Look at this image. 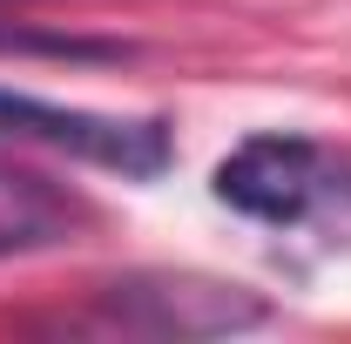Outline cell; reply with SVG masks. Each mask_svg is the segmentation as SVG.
Here are the masks:
<instances>
[{"instance_id":"4","label":"cell","mask_w":351,"mask_h":344,"mask_svg":"<svg viewBox=\"0 0 351 344\" xmlns=\"http://www.w3.org/2000/svg\"><path fill=\"white\" fill-rule=\"evenodd\" d=\"M82 223H88V203L75 189H61L54 175L0 156V263L61 250V243H75Z\"/></svg>"},{"instance_id":"3","label":"cell","mask_w":351,"mask_h":344,"mask_svg":"<svg viewBox=\"0 0 351 344\" xmlns=\"http://www.w3.org/2000/svg\"><path fill=\"white\" fill-rule=\"evenodd\" d=\"M0 135L14 142H47L61 156H82V162H101L115 175H149L169 169V122L156 115H95V108H61V101H34V95H14L0 88Z\"/></svg>"},{"instance_id":"2","label":"cell","mask_w":351,"mask_h":344,"mask_svg":"<svg viewBox=\"0 0 351 344\" xmlns=\"http://www.w3.org/2000/svg\"><path fill=\"white\" fill-rule=\"evenodd\" d=\"M210 189H217V203H230V210L250 216V223L304 230V223H317V216H331L345 203L351 175H345V162H338L324 142L291 135V129H270V135H243L217 162Z\"/></svg>"},{"instance_id":"1","label":"cell","mask_w":351,"mask_h":344,"mask_svg":"<svg viewBox=\"0 0 351 344\" xmlns=\"http://www.w3.org/2000/svg\"><path fill=\"white\" fill-rule=\"evenodd\" d=\"M270 304L250 284L203 277V270H129L101 284L82 324L95 331H129V338H237L257 331Z\"/></svg>"}]
</instances>
